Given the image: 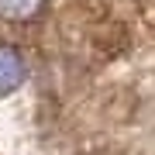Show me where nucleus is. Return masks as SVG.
I'll list each match as a JSON object with an SVG mask.
<instances>
[{"label":"nucleus","instance_id":"obj_2","mask_svg":"<svg viewBox=\"0 0 155 155\" xmlns=\"http://www.w3.org/2000/svg\"><path fill=\"white\" fill-rule=\"evenodd\" d=\"M45 4L48 0H0V21H11V24H24L41 17Z\"/></svg>","mask_w":155,"mask_h":155},{"label":"nucleus","instance_id":"obj_1","mask_svg":"<svg viewBox=\"0 0 155 155\" xmlns=\"http://www.w3.org/2000/svg\"><path fill=\"white\" fill-rule=\"evenodd\" d=\"M24 83V59L14 45H0V97L14 93Z\"/></svg>","mask_w":155,"mask_h":155}]
</instances>
